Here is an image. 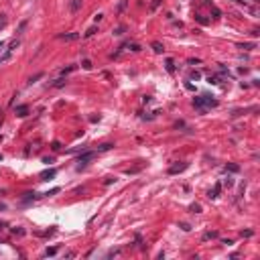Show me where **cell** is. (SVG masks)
Listing matches in <instances>:
<instances>
[{"instance_id":"obj_37","label":"cell","mask_w":260,"mask_h":260,"mask_svg":"<svg viewBox=\"0 0 260 260\" xmlns=\"http://www.w3.org/2000/svg\"><path fill=\"white\" fill-rule=\"evenodd\" d=\"M0 47H2V41H0Z\"/></svg>"},{"instance_id":"obj_29","label":"cell","mask_w":260,"mask_h":260,"mask_svg":"<svg viewBox=\"0 0 260 260\" xmlns=\"http://www.w3.org/2000/svg\"><path fill=\"white\" fill-rule=\"evenodd\" d=\"M122 33H124V27H118L116 31H114V35H122Z\"/></svg>"},{"instance_id":"obj_24","label":"cell","mask_w":260,"mask_h":260,"mask_svg":"<svg viewBox=\"0 0 260 260\" xmlns=\"http://www.w3.org/2000/svg\"><path fill=\"white\" fill-rule=\"evenodd\" d=\"M51 148H53V150H61V142H57V140H55V142L51 144Z\"/></svg>"},{"instance_id":"obj_36","label":"cell","mask_w":260,"mask_h":260,"mask_svg":"<svg viewBox=\"0 0 260 260\" xmlns=\"http://www.w3.org/2000/svg\"><path fill=\"white\" fill-rule=\"evenodd\" d=\"M238 2H246V0H238Z\"/></svg>"},{"instance_id":"obj_34","label":"cell","mask_w":260,"mask_h":260,"mask_svg":"<svg viewBox=\"0 0 260 260\" xmlns=\"http://www.w3.org/2000/svg\"><path fill=\"white\" fill-rule=\"evenodd\" d=\"M102 18H104V14H96V17H94V20H96V23H100Z\"/></svg>"},{"instance_id":"obj_9","label":"cell","mask_w":260,"mask_h":260,"mask_svg":"<svg viewBox=\"0 0 260 260\" xmlns=\"http://www.w3.org/2000/svg\"><path fill=\"white\" fill-rule=\"evenodd\" d=\"M150 47H153V51L157 53V55H161V53H165V47H163V43H158V41H154V43H153Z\"/></svg>"},{"instance_id":"obj_2","label":"cell","mask_w":260,"mask_h":260,"mask_svg":"<svg viewBox=\"0 0 260 260\" xmlns=\"http://www.w3.org/2000/svg\"><path fill=\"white\" fill-rule=\"evenodd\" d=\"M94 157H96V153H91V150H90V153H84V154H79V158H77V163H79V165H77V169L81 171V169H84V167H85L87 163H90V161H91Z\"/></svg>"},{"instance_id":"obj_5","label":"cell","mask_w":260,"mask_h":260,"mask_svg":"<svg viewBox=\"0 0 260 260\" xmlns=\"http://www.w3.org/2000/svg\"><path fill=\"white\" fill-rule=\"evenodd\" d=\"M220 191H221V183H215V185H214V189H209L207 197H209V199H215L217 195H220Z\"/></svg>"},{"instance_id":"obj_7","label":"cell","mask_w":260,"mask_h":260,"mask_svg":"<svg viewBox=\"0 0 260 260\" xmlns=\"http://www.w3.org/2000/svg\"><path fill=\"white\" fill-rule=\"evenodd\" d=\"M39 197H41L39 193H35V191H28V193H24L23 201H24V203H28V201H35V199H39Z\"/></svg>"},{"instance_id":"obj_20","label":"cell","mask_w":260,"mask_h":260,"mask_svg":"<svg viewBox=\"0 0 260 260\" xmlns=\"http://www.w3.org/2000/svg\"><path fill=\"white\" fill-rule=\"evenodd\" d=\"M57 254V248H47L45 250V256H55Z\"/></svg>"},{"instance_id":"obj_28","label":"cell","mask_w":260,"mask_h":260,"mask_svg":"<svg viewBox=\"0 0 260 260\" xmlns=\"http://www.w3.org/2000/svg\"><path fill=\"white\" fill-rule=\"evenodd\" d=\"M191 211H193V214H199V211H201V207L195 203V205H191Z\"/></svg>"},{"instance_id":"obj_32","label":"cell","mask_w":260,"mask_h":260,"mask_svg":"<svg viewBox=\"0 0 260 260\" xmlns=\"http://www.w3.org/2000/svg\"><path fill=\"white\" fill-rule=\"evenodd\" d=\"M252 234H254V232H252V230H246V232H242V236H246V238H250V236H252Z\"/></svg>"},{"instance_id":"obj_17","label":"cell","mask_w":260,"mask_h":260,"mask_svg":"<svg viewBox=\"0 0 260 260\" xmlns=\"http://www.w3.org/2000/svg\"><path fill=\"white\" fill-rule=\"evenodd\" d=\"M226 171H230V173H238V171H240V167H238V165H228Z\"/></svg>"},{"instance_id":"obj_16","label":"cell","mask_w":260,"mask_h":260,"mask_svg":"<svg viewBox=\"0 0 260 260\" xmlns=\"http://www.w3.org/2000/svg\"><path fill=\"white\" fill-rule=\"evenodd\" d=\"M161 2H163V0H153V2H150V12L157 10L158 6H161Z\"/></svg>"},{"instance_id":"obj_31","label":"cell","mask_w":260,"mask_h":260,"mask_svg":"<svg viewBox=\"0 0 260 260\" xmlns=\"http://www.w3.org/2000/svg\"><path fill=\"white\" fill-rule=\"evenodd\" d=\"M224 183H226V187H232V185H234V181H232V179H230V177H228V179H226V181H224Z\"/></svg>"},{"instance_id":"obj_26","label":"cell","mask_w":260,"mask_h":260,"mask_svg":"<svg viewBox=\"0 0 260 260\" xmlns=\"http://www.w3.org/2000/svg\"><path fill=\"white\" fill-rule=\"evenodd\" d=\"M106 185H112V183H116V177H106Z\"/></svg>"},{"instance_id":"obj_1","label":"cell","mask_w":260,"mask_h":260,"mask_svg":"<svg viewBox=\"0 0 260 260\" xmlns=\"http://www.w3.org/2000/svg\"><path fill=\"white\" fill-rule=\"evenodd\" d=\"M193 106L197 108V110H203V108H215L217 106V100H214V98L209 96H199L193 100Z\"/></svg>"},{"instance_id":"obj_35","label":"cell","mask_w":260,"mask_h":260,"mask_svg":"<svg viewBox=\"0 0 260 260\" xmlns=\"http://www.w3.org/2000/svg\"><path fill=\"white\" fill-rule=\"evenodd\" d=\"M199 77H201V75H199L197 71H193V73H191V79H199Z\"/></svg>"},{"instance_id":"obj_15","label":"cell","mask_w":260,"mask_h":260,"mask_svg":"<svg viewBox=\"0 0 260 260\" xmlns=\"http://www.w3.org/2000/svg\"><path fill=\"white\" fill-rule=\"evenodd\" d=\"M65 84H67V81H65V79H63V77H59V79H55V81H53L51 85H53V87H63V85H65Z\"/></svg>"},{"instance_id":"obj_27","label":"cell","mask_w":260,"mask_h":260,"mask_svg":"<svg viewBox=\"0 0 260 260\" xmlns=\"http://www.w3.org/2000/svg\"><path fill=\"white\" fill-rule=\"evenodd\" d=\"M59 191H61V189H59V187H55V189H51V191H47L45 195H55V193H59Z\"/></svg>"},{"instance_id":"obj_30","label":"cell","mask_w":260,"mask_h":260,"mask_svg":"<svg viewBox=\"0 0 260 260\" xmlns=\"http://www.w3.org/2000/svg\"><path fill=\"white\" fill-rule=\"evenodd\" d=\"M179 228H181V230H185V232H189V230H191V228H189V224H181Z\"/></svg>"},{"instance_id":"obj_12","label":"cell","mask_w":260,"mask_h":260,"mask_svg":"<svg viewBox=\"0 0 260 260\" xmlns=\"http://www.w3.org/2000/svg\"><path fill=\"white\" fill-rule=\"evenodd\" d=\"M214 238H217V232H205L201 240H203V242H207V240H214Z\"/></svg>"},{"instance_id":"obj_18","label":"cell","mask_w":260,"mask_h":260,"mask_svg":"<svg viewBox=\"0 0 260 260\" xmlns=\"http://www.w3.org/2000/svg\"><path fill=\"white\" fill-rule=\"evenodd\" d=\"M81 67H84V69H91L94 65H91V61H90V59H84V61H81Z\"/></svg>"},{"instance_id":"obj_21","label":"cell","mask_w":260,"mask_h":260,"mask_svg":"<svg viewBox=\"0 0 260 260\" xmlns=\"http://www.w3.org/2000/svg\"><path fill=\"white\" fill-rule=\"evenodd\" d=\"M75 69V65H69V67H65V69H61V73L65 75V73H71V71H73Z\"/></svg>"},{"instance_id":"obj_19","label":"cell","mask_w":260,"mask_h":260,"mask_svg":"<svg viewBox=\"0 0 260 260\" xmlns=\"http://www.w3.org/2000/svg\"><path fill=\"white\" fill-rule=\"evenodd\" d=\"M167 69L169 71H175V61L173 59H167Z\"/></svg>"},{"instance_id":"obj_3","label":"cell","mask_w":260,"mask_h":260,"mask_svg":"<svg viewBox=\"0 0 260 260\" xmlns=\"http://www.w3.org/2000/svg\"><path fill=\"white\" fill-rule=\"evenodd\" d=\"M59 39L71 43V41H77L79 39V33H63V35H59Z\"/></svg>"},{"instance_id":"obj_22","label":"cell","mask_w":260,"mask_h":260,"mask_svg":"<svg viewBox=\"0 0 260 260\" xmlns=\"http://www.w3.org/2000/svg\"><path fill=\"white\" fill-rule=\"evenodd\" d=\"M4 24H6V14H0V31L4 28Z\"/></svg>"},{"instance_id":"obj_25","label":"cell","mask_w":260,"mask_h":260,"mask_svg":"<svg viewBox=\"0 0 260 260\" xmlns=\"http://www.w3.org/2000/svg\"><path fill=\"white\" fill-rule=\"evenodd\" d=\"M240 49H254V43H246V45H240Z\"/></svg>"},{"instance_id":"obj_13","label":"cell","mask_w":260,"mask_h":260,"mask_svg":"<svg viewBox=\"0 0 260 260\" xmlns=\"http://www.w3.org/2000/svg\"><path fill=\"white\" fill-rule=\"evenodd\" d=\"M126 47H128V49H130V51H132V53H138V51H140V49H142V47L138 45V43H128V45H126Z\"/></svg>"},{"instance_id":"obj_23","label":"cell","mask_w":260,"mask_h":260,"mask_svg":"<svg viewBox=\"0 0 260 260\" xmlns=\"http://www.w3.org/2000/svg\"><path fill=\"white\" fill-rule=\"evenodd\" d=\"M43 77V73H37V75H33V77L28 79V84H35V81H37V79H41Z\"/></svg>"},{"instance_id":"obj_8","label":"cell","mask_w":260,"mask_h":260,"mask_svg":"<svg viewBox=\"0 0 260 260\" xmlns=\"http://www.w3.org/2000/svg\"><path fill=\"white\" fill-rule=\"evenodd\" d=\"M14 112H17V116L24 118V116L28 114V106H18V108H14Z\"/></svg>"},{"instance_id":"obj_10","label":"cell","mask_w":260,"mask_h":260,"mask_svg":"<svg viewBox=\"0 0 260 260\" xmlns=\"http://www.w3.org/2000/svg\"><path fill=\"white\" fill-rule=\"evenodd\" d=\"M81 4H84V0H71L69 8H71V12H77L79 8H81Z\"/></svg>"},{"instance_id":"obj_4","label":"cell","mask_w":260,"mask_h":260,"mask_svg":"<svg viewBox=\"0 0 260 260\" xmlns=\"http://www.w3.org/2000/svg\"><path fill=\"white\" fill-rule=\"evenodd\" d=\"M189 167V163H181V165H175V167H171L169 169V175H177V173H181Z\"/></svg>"},{"instance_id":"obj_33","label":"cell","mask_w":260,"mask_h":260,"mask_svg":"<svg viewBox=\"0 0 260 260\" xmlns=\"http://www.w3.org/2000/svg\"><path fill=\"white\" fill-rule=\"evenodd\" d=\"M126 8V0H122V2H120V6H118V10H124Z\"/></svg>"},{"instance_id":"obj_14","label":"cell","mask_w":260,"mask_h":260,"mask_svg":"<svg viewBox=\"0 0 260 260\" xmlns=\"http://www.w3.org/2000/svg\"><path fill=\"white\" fill-rule=\"evenodd\" d=\"M96 33H98V28H96V27H91V28H87V31L84 33V37H85V39H90V37H94Z\"/></svg>"},{"instance_id":"obj_6","label":"cell","mask_w":260,"mask_h":260,"mask_svg":"<svg viewBox=\"0 0 260 260\" xmlns=\"http://www.w3.org/2000/svg\"><path fill=\"white\" fill-rule=\"evenodd\" d=\"M55 175H57V169H49V171H43V173H41V179H43V181H49V179H53Z\"/></svg>"},{"instance_id":"obj_11","label":"cell","mask_w":260,"mask_h":260,"mask_svg":"<svg viewBox=\"0 0 260 260\" xmlns=\"http://www.w3.org/2000/svg\"><path fill=\"white\" fill-rule=\"evenodd\" d=\"M114 144L112 142H106V144H102V147H98V153H106V150H112Z\"/></svg>"}]
</instances>
